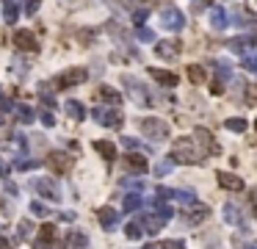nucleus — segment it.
<instances>
[{"mask_svg":"<svg viewBox=\"0 0 257 249\" xmlns=\"http://www.w3.org/2000/svg\"><path fill=\"white\" fill-rule=\"evenodd\" d=\"M205 158V152H199V147L191 138H177L172 147V160L174 164H199Z\"/></svg>","mask_w":257,"mask_h":249,"instance_id":"obj_1","label":"nucleus"},{"mask_svg":"<svg viewBox=\"0 0 257 249\" xmlns=\"http://www.w3.org/2000/svg\"><path fill=\"white\" fill-rule=\"evenodd\" d=\"M141 133L147 138H152V142H166L169 138V124L163 122V119H158V116H147V119H141Z\"/></svg>","mask_w":257,"mask_h":249,"instance_id":"obj_2","label":"nucleus"},{"mask_svg":"<svg viewBox=\"0 0 257 249\" xmlns=\"http://www.w3.org/2000/svg\"><path fill=\"white\" fill-rule=\"evenodd\" d=\"M94 119L102 128H119L122 124V114L116 111V106H100L94 108Z\"/></svg>","mask_w":257,"mask_h":249,"instance_id":"obj_3","label":"nucleus"},{"mask_svg":"<svg viewBox=\"0 0 257 249\" xmlns=\"http://www.w3.org/2000/svg\"><path fill=\"white\" fill-rule=\"evenodd\" d=\"M161 25H163V30L177 34V30L186 28V17H183V12H180V8H166V12L161 14Z\"/></svg>","mask_w":257,"mask_h":249,"instance_id":"obj_4","label":"nucleus"},{"mask_svg":"<svg viewBox=\"0 0 257 249\" xmlns=\"http://www.w3.org/2000/svg\"><path fill=\"white\" fill-rule=\"evenodd\" d=\"M122 83H125L127 94H130L133 100L138 102V106H150V94H147V89H144V86H141V83L136 80V78L125 75V78H122Z\"/></svg>","mask_w":257,"mask_h":249,"instance_id":"obj_5","label":"nucleus"},{"mask_svg":"<svg viewBox=\"0 0 257 249\" xmlns=\"http://www.w3.org/2000/svg\"><path fill=\"white\" fill-rule=\"evenodd\" d=\"M180 50H183V44H180V39H163V42H158L155 44V53L161 56V58H177L180 56Z\"/></svg>","mask_w":257,"mask_h":249,"instance_id":"obj_6","label":"nucleus"},{"mask_svg":"<svg viewBox=\"0 0 257 249\" xmlns=\"http://www.w3.org/2000/svg\"><path fill=\"white\" fill-rule=\"evenodd\" d=\"M86 80V70H66L61 72L58 78H55V83H58V89H66V86H78V83Z\"/></svg>","mask_w":257,"mask_h":249,"instance_id":"obj_7","label":"nucleus"},{"mask_svg":"<svg viewBox=\"0 0 257 249\" xmlns=\"http://www.w3.org/2000/svg\"><path fill=\"white\" fill-rule=\"evenodd\" d=\"M47 164H50V169H53V172H58V174H64V172H69V169H72V158L66 152H61V150L50 152Z\"/></svg>","mask_w":257,"mask_h":249,"instance_id":"obj_8","label":"nucleus"},{"mask_svg":"<svg viewBox=\"0 0 257 249\" xmlns=\"http://www.w3.org/2000/svg\"><path fill=\"white\" fill-rule=\"evenodd\" d=\"M197 142L202 144V150H205V155H216L219 152V144H216V138H213V133L208 130V128H197Z\"/></svg>","mask_w":257,"mask_h":249,"instance_id":"obj_9","label":"nucleus"},{"mask_svg":"<svg viewBox=\"0 0 257 249\" xmlns=\"http://www.w3.org/2000/svg\"><path fill=\"white\" fill-rule=\"evenodd\" d=\"M216 178H219V186L227 188V191H244L246 188V183L238 178V174H233V172H219Z\"/></svg>","mask_w":257,"mask_h":249,"instance_id":"obj_10","label":"nucleus"},{"mask_svg":"<svg viewBox=\"0 0 257 249\" xmlns=\"http://www.w3.org/2000/svg\"><path fill=\"white\" fill-rule=\"evenodd\" d=\"M14 44L19 50H39V42H36V36L30 30H17L14 34Z\"/></svg>","mask_w":257,"mask_h":249,"instance_id":"obj_11","label":"nucleus"},{"mask_svg":"<svg viewBox=\"0 0 257 249\" xmlns=\"http://www.w3.org/2000/svg\"><path fill=\"white\" fill-rule=\"evenodd\" d=\"M257 42V36H238V39H230L227 42V48L233 50V53H238V56H244V53H249V48Z\"/></svg>","mask_w":257,"mask_h":249,"instance_id":"obj_12","label":"nucleus"},{"mask_svg":"<svg viewBox=\"0 0 257 249\" xmlns=\"http://www.w3.org/2000/svg\"><path fill=\"white\" fill-rule=\"evenodd\" d=\"M138 224H141L144 230H150V232H158L163 224H166V219H161L158 214H147V216H138Z\"/></svg>","mask_w":257,"mask_h":249,"instance_id":"obj_13","label":"nucleus"},{"mask_svg":"<svg viewBox=\"0 0 257 249\" xmlns=\"http://www.w3.org/2000/svg\"><path fill=\"white\" fill-rule=\"evenodd\" d=\"M188 208H191V210L186 214V222H188V224H199V222H205V219L210 216V210H208L205 205H197V202H194V205H188Z\"/></svg>","mask_w":257,"mask_h":249,"instance_id":"obj_14","label":"nucleus"},{"mask_svg":"<svg viewBox=\"0 0 257 249\" xmlns=\"http://www.w3.org/2000/svg\"><path fill=\"white\" fill-rule=\"evenodd\" d=\"M222 214H224V222H227V224H235V227H238L241 222H244V210H241L238 205H233V202H227V205H224Z\"/></svg>","mask_w":257,"mask_h":249,"instance_id":"obj_15","label":"nucleus"},{"mask_svg":"<svg viewBox=\"0 0 257 249\" xmlns=\"http://www.w3.org/2000/svg\"><path fill=\"white\" fill-rule=\"evenodd\" d=\"M150 78L158 80L161 86H177V75L169 72V70H150Z\"/></svg>","mask_w":257,"mask_h":249,"instance_id":"obj_16","label":"nucleus"},{"mask_svg":"<svg viewBox=\"0 0 257 249\" xmlns=\"http://www.w3.org/2000/svg\"><path fill=\"white\" fill-rule=\"evenodd\" d=\"M230 22L238 25V28H257V17H255V14H249V12H235Z\"/></svg>","mask_w":257,"mask_h":249,"instance_id":"obj_17","label":"nucleus"},{"mask_svg":"<svg viewBox=\"0 0 257 249\" xmlns=\"http://www.w3.org/2000/svg\"><path fill=\"white\" fill-rule=\"evenodd\" d=\"M125 164H127V169H133L136 174H144L147 169H150V166H147V158H144V155H136V152H130V155H127V158H125Z\"/></svg>","mask_w":257,"mask_h":249,"instance_id":"obj_18","label":"nucleus"},{"mask_svg":"<svg viewBox=\"0 0 257 249\" xmlns=\"http://www.w3.org/2000/svg\"><path fill=\"white\" fill-rule=\"evenodd\" d=\"M210 25H213V30H224L230 25V17L224 8H210Z\"/></svg>","mask_w":257,"mask_h":249,"instance_id":"obj_19","label":"nucleus"},{"mask_svg":"<svg viewBox=\"0 0 257 249\" xmlns=\"http://www.w3.org/2000/svg\"><path fill=\"white\" fill-rule=\"evenodd\" d=\"M97 219H100V224L105 227V230H114L116 227V210L114 208H100V210H97Z\"/></svg>","mask_w":257,"mask_h":249,"instance_id":"obj_20","label":"nucleus"},{"mask_svg":"<svg viewBox=\"0 0 257 249\" xmlns=\"http://www.w3.org/2000/svg\"><path fill=\"white\" fill-rule=\"evenodd\" d=\"M64 249H89V238L83 232H69L64 241Z\"/></svg>","mask_w":257,"mask_h":249,"instance_id":"obj_21","label":"nucleus"},{"mask_svg":"<svg viewBox=\"0 0 257 249\" xmlns=\"http://www.w3.org/2000/svg\"><path fill=\"white\" fill-rule=\"evenodd\" d=\"M36 191H42V196H47V200H58V188L53 186V180L42 178V180H36Z\"/></svg>","mask_w":257,"mask_h":249,"instance_id":"obj_22","label":"nucleus"},{"mask_svg":"<svg viewBox=\"0 0 257 249\" xmlns=\"http://www.w3.org/2000/svg\"><path fill=\"white\" fill-rule=\"evenodd\" d=\"M97 97L105 100V102H111V106H119L122 102V94L116 89H111V86H100V89H97Z\"/></svg>","mask_w":257,"mask_h":249,"instance_id":"obj_23","label":"nucleus"},{"mask_svg":"<svg viewBox=\"0 0 257 249\" xmlns=\"http://www.w3.org/2000/svg\"><path fill=\"white\" fill-rule=\"evenodd\" d=\"M94 150H97V152H100L105 160H114V158H116V147H114L111 142H94Z\"/></svg>","mask_w":257,"mask_h":249,"instance_id":"obj_24","label":"nucleus"},{"mask_svg":"<svg viewBox=\"0 0 257 249\" xmlns=\"http://www.w3.org/2000/svg\"><path fill=\"white\" fill-rule=\"evenodd\" d=\"M186 72H188V80L191 83H205L208 80V72H205V66H199V64H191Z\"/></svg>","mask_w":257,"mask_h":249,"instance_id":"obj_25","label":"nucleus"},{"mask_svg":"<svg viewBox=\"0 0 257 249\" xmlns=\"http://www.w3.org/2000/svg\"><path fill=\"white\" fill-rule=\"evenodd\" d=\"M3 14H6V22H17L19 0H6V3H3Z\"/></svg>","mask_w":257,"mask_h":249,"instance_id":"obj_26","label":"nucleus"},{"mask_svg":"<svg viewBox=\"0 0 257 249\" xmlns=\"http://www.w3.org/2000/svg\"><path fill=\"white\" fill-rule=\"evenodd\" d=\"M224 128H227L230 133H244L249 124H246L244 116H233V119H227V122H224Z\"/></svg>","mask_w":257,"mask_h":249,"instance_id":"obj_27","label":"nucleus"},{"mask_svg":"<svg viewBox=\"0 0 257 249\" xmlns=\"http://www.w3.org/2000/svg\"><path fill=\"white\" fill-rule=\"evenodd\" d=\"M213 66H216V75H219L222 83L233 80V70H230V64H224V61H213Z\"/></svg>","mask_w":257,"mask_h":249,"instance_id":"obj_28","label":"nucleus"},{"mask_svg":"<svg viewBox=\"0 0 257 249\" xmlns=\"http://www.w3.org/2000/svg\"><path fill=\"white\" fill-rule=\"evenodd\" d=\"M172 200L183 202V205H194V202H197V194L188 191V188H180V191H174V194H172Z\"/></svg>","mask_w":257,"mask_h":249,"instance_id":"obj_29","label":"nucleus"},{"mask_svg":"<svg viewBox=\"0 0 257 249\" xmlns=\"http://www.w3.org/2000/svg\"><path fill=\"white\" fill-rule=\"evenodd\" d=\"M66 114H69V116H72V119H78V122H80V119H83V116H86V111H83V106H80V102H78V100H69V102H66Z\"/></svg>","mask_w":257,"mask_h":249,"instance_id":"obj_30","label":"nucleus"},{"mask_svg":"<svg viewBox=\"0 0 257 249\" xmlns=\"http://www.w3.org/2000/svg\"><path fill=\"white\" fill-rule=\"evenodd\" d=\"M244 100L246 106H257V83H246L244 86Z\"/></svg>","mask_w":257,"mask_h":249,"instance_id":"obj_31","label":"nucleus"},{"mask_svg":"<svg viewBox=\"0 0 257 249\" xmlns=\"http://www.w3.org/2000/svg\"><path fill=\"white\" fill-rule=\"evenodd\" d=\"M241 66H244V70L257 72V53H244V56H241Z\"/></svg>","mask_w":257,"mask_h":249,"instance_id":"obj_32","label":"nucleus"},{"mask_svg":"<svg viewBox=\"0 0 257 249\" xmlns=\"http://www.w3.org/2000/svg\"><path fill=\"white\" fill-rule=\"evenodd\" d=\"M39 238H42L44 244H53V238H55V227H53V224H42V230H39Z\"/></svg>","mask_w":257,"mask_h":249,"instance_id":"obj_33","label":"nucleus"},{"mask_svg":"<svg viewBox=\"0 0 257 249\" xmlns=\"http://www.w3.org/2000/svg\"><path fill=\"white\" fill-rule=\"evenodd\" d=\"M172 169H174V160L166 158V160H161V164L155 166V174H158V178H163V174H169Z\"/></svg>","mask_w":257,"mask_h":249,"instance_id":"obj_34","label":"nucleus"},{"mask_svg":"<svg viewBox=\"0 0 257 249\" xmlns=\"http://www.w3.org/2000/svg\"><path fill=\"white\" fill-rule=\"evenodd\" d=\"M125 236L130 238V241H136V238H141V224H138V222H130V224L125 227Z\"/></svg>","mask_w":257,"mask_h":249,"instance_id":"obj_35","label":"nucleus"},{"mask_svg":"<svg viewBox=\"0 0 257 249\" xmlns=\"http://www.w3.org/2000/svg\"><path fill=\"white\" fill-rule=\"evenodd\" d=\"M141 208V194H127L125 196V210H136Z\"/></svg>","mask_w":257,"mask_h":249,"instance_id":"obj_36","label":"nucleus"},{"mask_svg":"<svg viewBox=\"0 0 257 249\" xmlns=\"http://www.w3.org/2000/svg\"><path fill=\"white\" fill-rule=\"evenodd\" d=\"M14 114H17V119L19 122H33V111H30V108H14Z\"/></svg>","mask_w":257,"mask_h":249,"instance_id":"obj_37","label":"nucleus"},{"mask_svg":"<svg viewBox=\"0 0 257 249\" xmlns=\"http://www.w3.org/2000/svg\"><path fill=\"white\" fill-rule=\"evenodd\" d=\"M147 17H150L147 8H136V12H133V22H136V25H144V22H147Z\"/></svg>","mask_w":257,"mask_h":249,"instance_id":"obj_38","label":"nucleus"},{"mask_svg":"<svg viewBox=\"0 0 257 249\" xmlns=\"http://www.w3.org/2000/svg\"><path fill=\"white\" fill-rule=\"evenodd\" d=\"M155 39V34H152L150 28H144V25H138V42H152Z\"/></svg>","mask_w":257,"mask_h":249,"instance_id":"obj_39","label":"nucleus"},{"mask_svg":"<svg viewBox=\"0 0 257 249\" xmlns=\"http://www.w3.org/2000/svg\"><path fill=\"white\" fill-rule=\"evenodd\" d=\"M210 3H213V0H191V12H205V8L210 6Z\"/></svg>","mask_w":257,"mask_h":249,"instance_id":"obj_40","label":"nucleus"},{"mask_svg":"<svg viewBox=\"0 0 257 249\" xmlns=\"http://www.w3.org/2000/svg\"><path fill=\"white\" fill-rule=\"evenodd\" d=\"M122 147H127V150H144V147H141V142H136V138H130V136L122 138Z\"/></svg>","mask_w":257,"mask_h":249,"instance_id":"obj_41","label":"nucleus"},{"mask_svg":"<svg viewBox=\"0 0 257 249\" xmlns=\"http://www.w3.org/2000/svg\"><path fill=\"white\" fill-rule=\"evenodd\" d=\"M39 6H42V0H25V12H28V14H36V12H39Z\"/></svg>","mask_w":257,"mask_h":249,"instance_id":"obj_42","label":"nucleus"},{"mask_svg":"<svg viewBox=\"0 0 257 249\" xmlns=\"http://www.w3.org/2000/svg\"><path fill=\"white\" fill-rule=\"evenodd\" d=\"M161 249H186V244L174 238V241H163V246H161Z\"/></svg>","mask_w":257,"mask_h":249,"instance_id":"obj_43","label":"nucleus"},{"mask_svg":"<svg viewBox=\"0 0 257 249\" xmlns=\"http://www.w3.org/2000/svg\"><path fill=\"white\" fill-rule=\"evenodd\" d=\"M28 232H30V222H28V219H25V222H19V238H25Z\"/></svg>","mask_w":257,"mask_h":249,"instance_id":"obj_44","label":"nucleus"},{"mask_svg":"<svg viewBox=\"0 0 257 249\" xmlns=\"http://www.w3.org/2000/svg\"><path fill=\"white\" fill-rule=\"evenodd\" d=\"M122 3H125L127 8H138V6H144L147 0H122Z\"/></svg>","mask_w":257,"mask_h":249,"instance_id":"obj_45","label":"nucleus"},{"mask_svg":"<svg viewBox=\"0 0 257 249\" xmlns=\"http://www.w3.org/2000/svg\"><path fill=\"white\" fill-rule=\"evenodd\" d=\"M210 92H213V94H222V92H224V83H222V80H216L213 86H210Z\"/></svg>","mask_w":257,"mask_h":249,"instance_id":"obj_46","label":"nucleus"},{"mask_svg":"<svg viewBox=\"0 0 257 249\" xmlns=\"http://www.w3.org/2000/svg\"><path fill=\"white\" fill-rule=\"evenodd\" d=\"M30 210L39 214V216H44V205H39V202H30Z\"/></svg>","mask_w":257,"mask_h":249,"instance_id":"obj_47","label":"nucleus"},{"mask_svg":"<svg viewBox=\"0 0 257 249\" xmlns=\"http://www.w3.org/2000/svg\"><path fill=\"white\" fill-rule=\"evenodd\" d=\"M42 122H44V124H53V122H55V116H53L50 111H42Z\"/></svg>","mask_w":257,"mask_h":249,"instance_id":"obj_48","label":"nucleus"},{"mask_svg":"<svg viewBox=\"0 0 257 249\" xmlns=\"http://www.w3.org/2000/svg\"><path fill=\"white\" fill-rule=\"evenodd\" d=\"M33 249H47V244H44L42 238H39V241H33Z\"/></svg>","mask_w":257,"mask_h":249,"instance_id":"obj_49","label":"nucleus"},{"mask_svg":"<svg viewBox=\"0 0 257 249\" xmlns=\"http://www.w3.org/2000/svg\"><path fill=\"white\" fill-rule=\"evenodd\" d=\"M241 249H257V244H255V241H249V244H244Z\"/></svg>","mask_w":257,"mask_h":249,"instance_id":"obj_50","label":"nucleus"},{"mask_svg":"<svg viewBox=\"0 0 257 249\" xmlns=\"http://www.w3.org/2000/svg\"><path fill=\"white\" fill-rule=\"evenodd\" d=\"M252 202L257 205V188H252Z\"/></svg>","mask_w":257,"mask_h":249,"instance_id":"obj_51","label":"nucleus"},{"mask_svg":"<svg viewBox=\"0 0 257 249\" xmlns=\"http://www.w3.org/2000/svg\"><path fill=\"white\" fill-rule=\"evenodd\" d=\"M0 174H6V166H3V160H0Z\"/></svg>","mask_w":257,"mask_h":249,"instance_id":"obj_52","label":"nucleus"},{"mask_svg":"<svg viewBox=\"0 0 257 249\" xmlns=\"http://www.w3.org/2000/svg\"><path fill=\"white\" fill-rule=\"evenodd\" d=\"M144 249H158V246H152V244H147V246H144Z\"/></svg>","mask_w":257,"mask_h":249,"instance_id":"obj_53","label":"nucleus"},{"mask_svg":"<svg viewBox=\"0 0 257 249\" xmlns=\"http://www.w3.org/2000/svg\"><path fill=\"white\" fill-rule=\"evenodd\" d=\"M0 122H3V116H0Z\"/></svg>","mask_w":257,"mask_h":249,"instance_id":"obj_54","label":"nucleus"},{"mask_svg":"<svg viewBox=\"0 0 257 249\" xmlns=\"http://www.w3.org/2000/svg\"><path fill=\"white\" fill-rule=\"evenodd\" d=\"M255 128H257V122H255Z\"/></svg>","mask_w":257,"mask_h":249,"instance_id":"obj_55","label":"nucleus"}]
</instances>
